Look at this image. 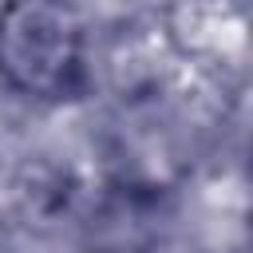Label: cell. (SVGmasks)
I'll use <instances>...</instances> for the list:
<instances>
[{
    "label": "cell",
    "instance_id": "cell-1",
    "mask_svg": "<svg viewBox=\"0 0 253 253\" xmlns=\"http://www.w3.org/2000/svg\"><path fill=\"white\" fill-rule=\"evenodd\" d=\"M0 75L32 99H59L79 79V32L51 4H16L0 16Z\"/></svg>",
    "mask_w": 253,
    "mask_h": 253
}]
</instances>
